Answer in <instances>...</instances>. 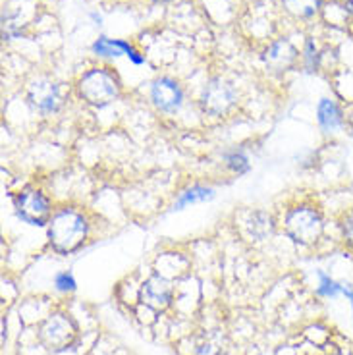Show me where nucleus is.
<instances>
[{
	"mask_svg": "<svg viewBox=\"0 0 353 355\" xmlns=\"http://www.w3.org/2000/svg\"><path fill=\"white\" fill-rule=\"evenodd\" d=\"M226 160H228V166L232 170H236V172H248L249 170V162H248V157L243 155L241 151H234L226 155Z\"/></svg>",
	"mask_w": 353,
	"mask_h": 355,
	"instance_id": "nucleus-16",
	"label": "nucleus"
},
{
	"mask_svg": "<svg viewBox=\"0 0 353 355\" xmlns=\"http://www.w3.org/2000/svg\"><path fill=\"white\" fill-rule=\"evenodd\" d=\"M317 116L318 124L325 132H334L342 125V112H340V108L336 107L334 101H330V98H322L318 103Z\"/></svg>",
	"mask_w": 353,
	"mask_h": 355,
	"instance_id": "nucleus-12",
	"label": "nucleus"
},
{
	"mask_svg": "<svg viewBox=\"0 0 353 355\" xmlns=\"http://www.w3.org/2000/svg\"><path fill=\"white\" fill-rule=\"evenodd\" d=\"M29 103L43 114L54 112L60 105V93L53 81L35 80L29 85Z\"/></svg>",
	"mask_w": 353,
	"mask_h": 355,
	"instance_id": "nucleus-8",
	"label": "nucleus"
},
{
	"mask_svg": "<svg viewBox=\"0 0 353 355\" xmlns=\"http://www.w3.org/2000/svg\"><path fill=\"white\" fill-rule=\"evenodd\" d=\"M347 8H350L353 12V0H347Z\"/></svg>",
	"mask_w": 353,
	"mask_h": 355,
	"instance_id": "nucleus-20",
	"label": "nucleus"
},
{
	"mask_svg": "<svg viewBox=\"0 0 353 355\" xmlns=\"http://www.w3.org/2000/svg\"><path fill=\"white\" fill-rule=\"evenodd\" d=\"M295 56H298V53H295V49L290 41H278L266 51L265 62L268 64L270 70L286 71L293 64Z\"/></svg>",
	"mask_w": 353,
	"mask_h": 355,
	"instance_id": "nucleus-10",
	"label": "nucleus"
},
{
	"mask_svg": "<svg viewBox=\"0 0 353 355\" xmlns=\"http://www.w3.org/2000/svg\"><path fill=\"white\" fill-rule=\"evenodd\" d=\"M342 234H344V240L353 248V211L345 214L342 220Z\"/></svg>",
	"mask_w": 353,
	"mask_h": 355,
	"instance_id": "nucleus-17",
	"label": "nucleus"
},
{
	"mask_svg": "<svg viewBox=\"0 0 353 355\" xmlns=\"http://www.w3.org/2000/svg\"><path fill=\"white\" fill-rule=\"evenodd\" d=\"M56 288L62 290V292H71L76 288V282H74V276L70 272H62V275L56 276Z\"/></svg>",
	"mask_w": 353,
	"mask_h": 355,
	"instance_id": "nucleus-18",
	"label": "nucleus"
},
{
	"mask_svg": "<svg viewBox=\"0 0 353 355\" xmlns=\"http://www.w3.org/2000/svg\"><path fill=\"white\" fill-rule=\"evenodd\" d=\"M234 101H236V93L230 83L222 80H212L205 87L201 105H203L205 112H209V114H222L234 105Z\"/></svg>",
	"mask_w": 353,
	"mask_h": 355,
	"instance_id": "nucleus-6",
	"label": "nucleus"
},
{
	"mask_svg": "<svg viewBox=\"0 0 353 355\" xmlns=\"http://www.w3.org/2000/svg\"><path fill=\"white\" fill-rule=\"evenodd\" d=\"M172 297V288L162 276H150L149 280L143 284L141 300L145 305H149L153 309H162L166 307L168 302Z\"/></svg>",
	"mask_w": 353,
	"mask_h": 355,
	"instance_id": "nucleus-9",
	"label": "nucleus"
},
{
	"mask_svg": "<svg viewBox=\"0 0 353 355\" xmlns=\"http://www.w3.org/2000/svg\"><path fill=\"white\" fill-rule=\"evenodd\" d=\"M80 95L93 107H106L118 98L120 85L110 71L91 70L81 78Z\"/></svg>",
	"mask_w": 353,
	"mask_h": 355,
	"instance_id": "nucleus-3",
	"label": "nucleus"
},
{
	"mask_svg": "<svg viewBox=\"0 0 353 355\" xmlns=\"http://www.w3.org/2000/svg\"><path fill=\"white\" fill-rule=\"evenodd\" d=\"M93 51L101 56H130L135 64H141L143 58L137 56V53L133 51L132 44L124 43V41H112V39H106V37H101L97 43L93 44Z\"/></svg>",
	"mask_w": 353,
	"mask_h": 355,
	"instance_id": "nucleus-11",
	"label": "nucleus"
},
{
	"mask_svg": "<svg viewBox=\"0 0 353 355\" xmlns=\"http://www.w3.org/2000/svg\"><path fill=\"white\" fill-rule=\"evenodd\" d=\"M212 197H214V191L209 189V187L193 186V187H189V189H186V191L180 196V199H178L176 205H174V209H184L186 205L209 201V199H212Z\"/></svg>",
	"mask_w": 353,
	"mask_h": 355,
	"instance_id": "nucleus-13",
	"label": "nucleus"
},
{
	"mask_svg": "<svg viewBox=\"0 0 353 355\" xmlns=\"http://www.w3.org/2000/svg\"><path fill=\"white\" fill-rule=\"evenodd\" d=\"M317 49H315V44L313 41H307V51H305V62H307V68L309 70H315V66H317Z\"/></svg>",
	"mask_w": 353,
	"mask_h": 355,
	"instance_id": "nucleus-19",
	"label": "nucleus"
},
{
	"mask_svg": "<svg viewBox=\"0 0 353 355\" xmlns=\"http://www.w3.org/2000/svg\"><path fill=\"white\" fill-rule=\"evenodd\" d=\"M87 238V222L76 211L64 209L49 222V240L60 253H71Z\"/></svg>",
	"mask_w": 353,
	"mask_h": 355,
	"instance_id": "nucleus-1",
	"label": "nucleus"
},
{
	"mask_svg": "<svg viewBox=\"0 0 353 355\" xmlns=\"http://www.w3.org/2000/svg\"><path fill=\"white\" fill-rule=\"evenodd\" d=\"M320 2L322 0H284V6L291 12L293 16H300V18H309L313 16L318 8H320Z\"/></svg>",
	"mask_w": 353,
	"mask_h": 355,
	"instance_id": "nucleus-14",
	"label": "nucleus"
},
{
	"mask_svg": "<svg viewBox=\"0 0 353 355\" xmlns=\"http://www.w3.org/2000/svg\"><path fill=\"white\" fill-rule=\"evenodd\" d=\"M16 213L27 224L44 226L49 216H51V205H49V199L41 191L27 189L16 199Z\"/></svg>",
	"mask_w": 353,
	"mask_h": 355,
	"instance_id": "nucleus-5",
	"label": "nucleus"
},
{
	"mask_svg": "<svg viewBox=\"0 0 353 355\" xmlns=\"http://www.w3.org/2000/svg\"><path fill=\"white\" fill-rule=\"evenodd\" d=\"M150 98L155 103V107L162 110V112H176L180 105H182V89L174 80L168 78H160L153 83L150 87Z\"/></svg>",
	"mask_w": 353,
	"mask_h": 355,
	"instance_id": "nucleus-7",
	"label": "nucleus"
},
{
	"mask_svg": "<svg viewBox=\"0 0 353 355\" xmlns=\"http://www.w3.org/2000/svg\"><path fill=\"white\" fill-rule=\"evenodd\" d=\"M76 340V324L66 315H53L41 327V342L49 349L60 352L70 347Z\"/></svg>",
	"mask_w": 353,
	"mask_h": 355,
	"instance_id": "nucleus-4",
	"label": "nucleus"
},
{
	"mask_svg": "<svg viewBox=\"0 0 353 355\" xmlns=\"http://www.w3.org/2000/svg\"><path fill=\"white\" fill-rule=\"evenodd\" d=\"M320 278V286H318V293L320 295H327V297H336L338 293H344V284H338L332 278H328L325 272H318Z\"/></svg>",
	"mask_w": 353,
	"mask_h": 355,
	"instance_id": "nucleus-15",
	"label": "nucleus"
},
{
	"mask_svg": "<svg viewBox=\"0 0 353 355\" xmlns=\"http://www.w3.org/2000/svg\"><path fill=\"white\" fill-rule=\"evenodd\" d=\"M322 230H325L322 216L313 207L303 205L298 209H291L286 216V232L295 243L313 245L315 241L320 240Z\"/></svg>",
	"mask_w": 353,
	"mask_h": 355,
	"instance_id": "nucleus-2",
	"label": "nucleus"
}]
</instances>
